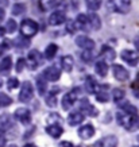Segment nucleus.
Returning a JSON list of instances; mask_svg holds the SVG:
<instances>
[{
    "label": "nucleus",
    "instance_id": "412c9836",
    "mask_svg": "<svg viewBox=\"0 0 139 147\" xmlns=\"http://www.w3.org/2000/svg\"><path fill=\"white\" fill-rule=\"evenodd\" d=\"M35 85H36V90L40 96H45L46 90H47V82H46V77L45 76H38L35 80Z\"/></svg>",
    "mask_w": 139,
    "mask_h": 147
},
{
    "label": "nucleus",
    "instance_id": "dca6fc26",
    "mask_svg": "<svg viewBox=\"0 0 139 147\" xmlns=\"http://www.w3.org/2000/svg\"><path fill=\"white\" fill-rule=\"evenodd\" d=\"M43 76L46 77V80L54 82V81L59 80V77H61V69H58L57 66H49V67H46V70L43 71Z\"/></svg>",
    "mask_w": 139,
    "mask_h": 147
},
{
    "label": "nucleus",
    "instance_id": "2f4dec72",
    "mask_svg": "<svg viewBox=\"0 0 139 147\" xmlns=\"http://www.w3.org/2000/svg\"><path fill=\"white\" fill-rule=\"evenodd\" d=\"M12 104V98L9 97L8 94L5 93H1L0 92V108H4V107H8Z\"/></svg>",
    "mask_w": 139,
    "mask_h": 147
},
{
    "label": "nucleus",
    "instance_id": "de8ad7c7",
    "mask_svg": "<svg viewBox=\"0 0 139 147\" xmlns=\"http://www.w3.org/2000/svg\"><path fill=\"white\" fill-rule=\"evenodd\" d=\"M134 94H135V96H136V97L139 98V90H134Z\"/></svg>",
    "mask_w": 139,
    "mask_h": 147
},
{
    "label": "nucleus",
    "instance_id": "4be33fe9",
    "mask_svg": "<svg viewBox=\"0 0 139 147\" xmlns=\"http://www.w3.org/2000/svg\"><path fill=\"white\" fill-rule=\"evenodd\" d=\"M46 132H47L51 138H59V136L62 135L63 129L59 124H51V125H47V127H46Z\"/></svg>",
    "mask_w": 139,
    "mask_h": 147
},
{
    "label": "nucleus",
    "instance_id": "09e8293b",
    "mask_svg": "<svg viewBox=\"0 0 139 147\" xmlns=\"http://www.w3.org/2000/svg\"><path fill=\"white\" fill-rule=\"evenodd\" d=\"M138 142H139V135H138Z\"/></svg>",
    "mask_w": 139,
    "mask_h": 147
},
{
    "label": "nucleus",
    "instance_id": "aec40b11",
    "mask_svg": "<svg viewBox=\"0 0 139 147\" xmlns=\"http://www.w3.org/2000/svg\"><path fill=\"white\" fill-rule=\"evenodd\" d=\"M84 117H85V115L81 111L70 112V115L67 116V123H69V125H77V124H80V123H82Z\"/></svg>",
    "mask_w": 139,
    "mask_h": 147
},
{
    "label": "nucleus",
    "instance_id": "b1692460",
    "mask_svg": "<svg viewBox=\"0 0 139 147\" xmlns=\"http://www.w3.org/2000/svg\"><path fill=\"white\" fill-rule=\"evenodd\" d=\"M61 66H62V69L65 71H72L73 70V66H74V59H73L72 55H65V57H62V59H61Z\"/></svg>",
    "mask_w": 139,
    "mask_h": 147
},
{
    "label": "nucleus",
    "instance_id": "0eeeda50",
    "mask_svg": "<svg viewBox=\"0 0 139 147\" xmlns=\"http://www.w3.org/2000/svg\"><path fill=\"white\" fill-rule=\"evenodd\" d=\"M40 62H42V55H40V53L38 50H31V51L28 53V55H27V65H28V67L34 70V69H36V67L39 66Z\"/></svg>",
    "mask_w": 139,
    "mask_h": 147
},
{
    "label": "nucleus",
    "instance_id": "f704fd0d",
    "mask_svg": "<svg viewBox=\"0 0 139 147\" xmlns=\"http://www.w3.org/2000/svg\"><path fill=\"white\" fill-rule=\"evenodd\" d=\"M46 120H47L49 125H51V124H59V123L62 121V119H61V116L57 115V113H50Z\"/></svg>",
    "mask_w": 139,
    "mask_h": 147
},
{
    "label": "nucleus",
    "instance_id": "72a5a7b5",
    "mask_svg": "<svg viewBox=\"0 0 139 147\" xmlns=\"http://www.w3.org/2000/svg\"><path fill=\"white\" fill-rule=\"evenodd\" d=\"M86 1V7L90 11H97L101 7V0H85Z\"/></svg>",
    "mask_w": 139,
    "mask_h": 147
},
{
    "label": "nucleus",
    "instance_id": "ea45409f",
    "mask_svg": "<svg viewBox=\"0 0 139 147\" xmlns=\"http://www.w3.org/2000/svg\"><path fill=\"white\" fill-rule=\"evenodd\" d=\"M15 45H18L19 47H27V46L30 45V42H28V39L24 40V36H20V38H18V39L15 40Z\"/></svg>",
    "mask_w": 139,
    "mask_h": 147
},
{
    "label": "nucleus",
    "instance_id": "cd10ccee",
    "mask_svg": "<svg viewBox=\"0 0 139 147\" xmlns=\"http://www.w3.org/2000/svg\"><path fill=\"white\" fill-rule=\"evenodd\" d=\"M57 51H58V46L54 45V43H50L45 50V58L46 59H53L54 55L57 54Z\"/></svg>",
    "mask_w": 139,
    "mask_h": 147
},
{
    "label": "nucleus",
    "instance_id": "5701e85b",
    "mask_svg": "<svg viewBox=\"0 0 139 147\" xmlns=\"http://www.w3.org/2000/svg\"><path fill=\"white\" fill-rule=\"evenodd\" d=\"M13 121H12V117L9 115H7V113H4V115L0 116V129L1 131H7V129H9L11 127H12Z\"/></svg>",
    "mask_w": 139,
    "mask_h": 147
},
{
    "label": "nucleus",
    "instance_id": "bb28decb",
    "mask_svg": "<svg viewBox=\"0 0 139 147\" xmlns=\"http://www.w3.org/2000/svg\"><path fill=\"white\" fill-rule=\"evenodd\" d=\"M100 55L104 57L107 61H113V59H115V51H113V49H111L109 46H103Z\"/></svg>",
    "mask_w": 139,
    "mask_h": 147
},
{
    "label": "nucleus",
    "instance_id": "e433bc0d",
    "mask_svg": "<svg viewBox=\"0 0 139 147\" xmlns=\"http://www.w3.org/2000/svg\"><path fill=\"white\" fill-rule=\"evenodd\" d=\"M16 28H18V24H16V22L13 20V19H9L8 22H7V26H5V31L7 32H15L16 31Z\"/></svg>",
    "mask_w": 139,
    "mask_h": 147
},
{
    "label": "nucleus",
    "instance_id": "c9c22d12",
    "mask_svg": "<svg viewBox=\"0 0 139 147\" xmlns=\"http://www.w3.org/2000/svg\"><path fill=\"white\" fill-rule=\"evenodd\" d=\"M96 98H97V101H100V102H107L108 100H109V94H108L107 90L100 89V92L96 94Z\"/></svg>",
    "mask_w": 139,
    "mask_h": 147
},
{
    "label": "nucleus",
    "instance_id": "a19ab883",
    "mask_svg": "<svg viewBox=\"0 0 139 147\" xmlns=\"http://www.w3.org/2000/svg\"><path fill=\"white\" fill-rule=\"evenodd\" d=\"M26 63H27V61H24L23 58H19L18 62H16V71H19V73H20V71L24 69V65H26Z\"/></svg>",
    "mask_w": 139,
    "mask_h": 147
},
{
    "label": "nucleus",
    "instance_id": "79ce46f5",
    "mask_svg": "<svg viewBox=\"0 0 139 147\" xmlns=\"http://www.w3.org/2000/svg\"><path fill=\"white\" fill-rule=\"evenodd\" d=\"M58 147H76V146H73L70 142H61L58 144Z\"/></svg>",
    "mask_w": 139,
    "mask_h": 147
},
{
    "label": "nucleus",
    "instance_id": "f8f14e48",
    "mask_svg": "<svg viewBox=\"0 0 139 147\" xmlns=\"http://www.w3.org/2000/svg\"><path fill=\"white\" fill-rule=\"evenodd\" d=\"M85 89L89 94H94V93L97 94L101 88H100L99 82L96 81V78H94L93 76H88L85 80Z\"/></svg>",
    "mask_w": 139,
    "mask_h": 147
},
{
    "label": "nucleus",
    "instance_id": "8fccbe9b",
    "mask_svg": "<svg viewBox=\"0 0 139 147\" xmlns=\"http://www.w3.org/2000/svg\"><path fill=\"white\" fill-rule=\"evenodd\" d=\"M135 147H139V146H135Z\"/></svg>",
    "mask_w": 139,
    "mask_h": 147
},
{
    "label": "nucleus",
    "instance_id": "a211bd4d",
    "mask_svg": "<svg viewBox=\"0 0 139 147\" xmlns=\"http://www.w3.org/2000/svg\"><path fill=\"white\" fill-rule=\"evenodd\" d=\"M58 93H59L58 88H53L51 90H49V92L46 93V104H47L50 108L57 107V102H58L57 96H58Z\"/></svg>",
    "mask_w": 139,
    "mask_h": 147
},
{
    "label": "nucleus",
    "instance_id": "ddd939ff",
    "mask_svg": "<svg viewBox=\"0 0 139 147\" xmlns=\"http://www.w3.org/2000/svg\"><path fill=\"white\" fill-rule=\"evenodd\" d=\"M80 111L81 112H85L88 116H92V117H94V116L99 115V111L96 109V108L90 104L86 98H82L80 101Z\"/></svg>",
    "mask_w": 139,
    "mask_h": 147
},
{
    "label": "nucleus",
    "instance_id": "39448f33",
    "mask_svg": "<svg viewBox=\"0 0 139 147\" xmlns=\"http://www.w3.org/2000/svg\"><path fill=\"white\" fill-rule=\"evenodd\" d=\"M34 96V88L30 81H24L22 85V90L19 93V101L20 102H28Z\"/></svg>",
    "mask_w": 139,
    "mask_h": 147
},
{
    "label": "nucleus",
    "instance_id": "6e6552de",
    "mask_svg": "<svg viewBox=\"0 0 139 147\" xmlns=\"http://www.w3.org/2000/svg\"><path fill=\"white\" fill-rule=\"evenodd\" d=\"M121 59L128 63L130 66H135L139 62V54L134 50H123L121 51Z\"/></svg>",
    "mask_w": 139,
    "mask_h": 147
},
{
    "label": "nucleus",
    "instance_id": "f3484780",
    "mask_svg": "<svg viewBox=\"0 0 139 147\" xmlns=\"http://www.w3.org/2000/svg\"><path fill=\"white\" fill-rule=\"evenodd\" d=\"M77 134H78V136H80L82 140H88V139H90L94 135L93 125H90V124L82 125V127L78 128V132H77Z\"/></svg>",
    "mask_w": 139,
    "mask_h": 147
},
{
    "label": "nucleus",
    "instance_id": "9b49d317",
    "mask_svg": "<svg viewBox=\"0 0 139 147\" xmlns=\"http://www.w3.org/2000/svg\"><path fill=\"white\" fill-rule=\"evenodd\" d=\"M117 138L115 135H108L104 138L99 139L94 143V147H117Z\"/></svg>",
    "mask_w": 139,
    "mask_h": 147
},
{
    "label": "nucleus",
    "instance_id": "7c9ffc66",
    "mask_svg": "<svg viewBox=\"0 0 139 147\" xmlns=\"http://www.w3.org/2000/svg\"><path fill=\"white\" fill-rule=\"evenodd\" d=\"M124 90L123 89H120V88H115V89L112 90V100L113 101H116V102H119V101H121L123 98H124Z\"/></svg>",
    "mask_w": 139,
    "mask_h": 147
},
{
    "label": "nucleus",
    "instance_id": "20e7f679",
    "mask_svg": "<svg viewBox=\"0 0 139 147\" xmlns=\"http://www.w3.org/2000/svg\"><path fill=\"white\" fill-rule=\"evenodd\" d=\"M80 96V88H73L72 90H69L62 98V108L65 111L70 109V108L76 104V101L78 100Z\"/></svg>",
    "mask_w": 139,
    "mask_h": 147
},
{
    "label": "nucleus",
    "instance_id": "4c0bfd02",
    "mask_svg": "<svg viewBox=\"0 0 139 147\" xmlns=\"http://www.w3.org/2000/svg\"><path fill=\"white\" fill-rule=\"evenodd\" d=\"M81 58H82L84 62H92V59H93L92 50H85V51H82V53H81Z\"/></svg>",
    "mask_w": 139,
    "mask_h": 147
},
{
    "label": "nucleus",
    "instance_id": "1a4fd4ad",
    "mask_svg": "<svg viewBox=\"0 0 139 147\" xmlns=\"http://www.w3.org/2000/svg\"><path fill=\"white\" fill-rule=\"evenodd\" d=\"M13 116L22 124H30L31 123V112L28 111L27 108H18L15 111V113H13Z\"/></svg>",
    "mask_w": 139,
    "mask_h": 147
},
{
    "label": "nucleus",
    "instance_id": "a878e982",
    "mask_svg": "<svg viewBox=\"0 0 139 147\" xmlns=\"http://www.w3.org/2000/svg\"><path fill=\"white\" fill-rule=\"evenodd\" d=\"M39 7L42 11H50L57 7V0H39Z\"/></svg>",
    "mask_w": 139,
    "mask_h": 147
},
{
    "label": "nucleus",
    "instance_id": "c756f323",
    "mask_svg": "<svg viewBox=\"0 0 139 147\" xmlns=\"http://www.w3.org/2000/svg\"><path fill=\"white\" fill-rule=\"evenodd\" d=\"M120 107H121V111L128 113V115H138V109H136V107L132 105V104H130V102H127V101L123 102Z\"/></svg>",
    "mask_w": 139,
    "mask_h": 147
},
{
    "label": "nucleus",
    "instance_id": "393cba45",
    "mask_svg": "<svg viewBox=\"0 0 139 147\" xmlns=\"http://www.w3.org/2000/svg\"><path fill=\"white\" fill-rule=\"evenodd\" d=\"M94 70H96V73L99 74L100 77H105L108 73V65L105 61H103V59H100V61H97L96 62V65H94Z\"/></svg>",
    "mask_w": 139,
    "mask_h": 147
},
{
    "label": "nucleus",
    "instance_id": "473e14b6",
    "mask_svg": "<svg viewBox=\"0 0 139 147\" xmlns=\"http://www.w3.org/2000/svg\"><path fill=\"white\" fill-rule=\"evenodd\" d=\"M26 5L22 4V3H16V4H13L12 7V15H16V16H19V15H23V13L26 12Z\"/></svg>",
    "mask_w": 139,
    "mask_h": 147
},
{
    "label": "nucleus",
    "instance_id": "423d86ee",
    "mask_svg": "<svg viewBox=\"0 0 139 147\" xmlns=\"http://www.w3.org/2000/svg\"><path fill=\"white\" fill-rule=\"evenodd\" d=\"M74 28H77V30H82V31H92L89 15L80 13V15L76 18V20H74Z\"/></svg>",
    "mask_w": 139,
    "mask_h": 147
},
{
    "label": "nucleus",
    "instance_id": "f257e3e1",
    "mask_svg": "<svg viewBox=\"0 0 139 147\" xmlns=\"http://www.w3.org/2000/svg\"><path fill=\"white\" fill-rule=\"evenodd\" d=\"M117 123L123 125L128 131H136L139 128V116L138 115H128L126 112H117L116 115Z\"/></svg>",
    "mask_w": 139,
    "mask_h": 147
},
{
    "label": "nucleus",
    "instance_id": "9d476101",
    "mask_svg": "<svg viewBox=\"0 0 139 147\" xmlns=\"http://www.w3.org/2000/svg\"><path fill=\"white\" fill-rule=\"evenodd\" d=\"M112 73H113V77H115L117 81H127L130 78L128 70H127L126 67H123L121 65H113Z\"/></svg>",
    "mask_w": 139,
    "mask_h": 147
},
{
    "label": "nucleus",
    "instance_id": "7ed1b4c3",
    "mask_svg": "<svg viewBox=\"0 0 139 147\" xmlns=\"http://www.w3.org/2000/svg\"><path fill=\"white\" fill-rule=\"evenodd\" d=\"M38 32V23L32 19H23L20 23V34L24 38H31Z\"/></svg>",
    "mask_w": 139,
    "mask_h": 147
},
{
    "label": "nucleus",
    "instance_id": "49530a36",
    "mask_svg": "<svg viewBox=\"0 0 139 147\" xmlns=\"http://www.w3.org/2000/svg\"><path fill=\"white\" fill-rule=\"evenodd\" d=\"M23 147H35V144H32V143H27V144H24Z\"/></svg>",
    "mask_w": 139,
    "mask_h": 147
},
{
    "label": "nucleus",
    "instance_id": "c03bdc74",
    "mask_svg": "<svg viewBox=\"0 0 139 147\" xmlns=\"http://www.w3.org/2000/svg\"><path fill=\"white\" fill-rule=\"evenodd\" d=\"M4 16H5L4 9H3V8H0V22H3V19H4Z\"/></svg>",
    "mask_w": 139,
    "mask_h": 147
},
{
    "label": "nucleus",
    "instance_id": "2eb2a0df",
    "mask_svg": "<svg viewBox=\"0 0 139 147\" xmlns=\"http://www.w3.org/2000/svg\"><path fill=\"white\" fill-rule=\"evenodd\" d=\"M63 22H66V15L63 11H54L51 15L49 16V23L51 26H59Z\"/></svg>",
    "mask_w": 139,
    "mask_h": 147
},
{
    "label": "nucleus",
    "instance_id": "37998d69",
    "mask_svg": "<svg viewBox=\"0 0 139 147\" xmlns=\"http://www.w3.org/2000/svg\"><path fill=\"white\" fill-rule=\"evenodd\" d=\"M0 147H5V138L3 134H0Z\"/></svg>",
    "mask_w": 139,
    "mask_h": 147
},
{
    "label": "nucleus",
    "instance_id": "4468645a",
    "mask_svg": "<svg viewBox=\"0 0 139 147\" xmlns=\"http://www.w3.org/2000/svg\"><path fill=\"white\" fill-rule=\"evenodd\" d=\"M76 45L84 50H93L94 49V40L88 38V36L80 35L76 38Z\"/></svg>",
    "mask_w": 139,
    "mask_h": 147
},
{
    "label": "nucleus",
    "instance_id": "c85d7f7f",
    "mask_svg": "<svg viewBox=\"0 0 139 147\" xmlns=\"http://www.w3.org/2000/svg\"><path fill=\"white\" fill-rule=\"evenodd\" d=\"M89 20H90V26H92V31H96L101 27V20L96 13H89Z\"/></svg>",
    "mask_w": 139,
    "mask_h": 147
},
{
    "label": "nucleus",
    "instance_id": "a18cd8bd",
    "mask_svg": "<svg viewBox=\"0 0 139 147\" xmlns=\"http://www.w3.org/2000/svg\"><path fill=\"white\" fill-rule=\"evenodd\" d=\"M134 43H135V47H136V50L139 51V36H136V38H135Z\"/></svg>",
    "mask_w": 139,
    "mask_h": 147
},
{
    "label": "nucleus",
    "instance_id": "58836bf2",
    "mask_svg": "<svg viewBox=\"0 0 139 147\" xmlns=\"http://www.w3.org/2000/svg\"><path fill=\"white\" fill-rule=\"evenodd\" d=\"M19 86V80L16 77H12V78H9L7 81V88L8 89H15V88H18Z\"/></svg>",
    "mask_w": 139,
    "mask_h": 147
},
{
    "label": "nucleus",
    "instance_id": "f03ea898",
    "mask_svg": "<svg viewBox=\"0 0 139 147\" xmlns=\"http://www.w3.org/2000/svg\"><path fill=\"white\" fill-rule=\"evenodd\" d=\"M131 0H108V9L116 13H128L131 9Z\"/></svg>",
    "mask_w": 139,
    "mask_h": 147
},
{
    "label": "nucleus",
    "instance_id": "6ab92c4d",
    "mask_svg": "<svg viewBox=\"0 0 139 147\" xmlns=\"http://www.w3.org/2000/svg\"><path fill=\"white\" fill-rule=\"evenodd\" d=\"M11 69H12V58L9 55H7L0 62V74L1 76H8Z\"/></svg>",
    "mask_w": 139,
    "mask_h": 147
}]
</instances>
